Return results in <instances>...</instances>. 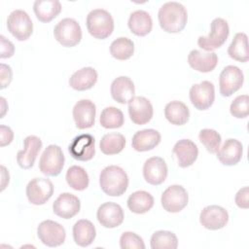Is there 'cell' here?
Wrapping results in <instances>:
<instances>
[{"label":"cell","instance_id":"1","mask_svg":"<svg viewBox=\"0 0 249 249\" xmlns=\"http://www.w3.org/2000/svg\"><path fill=\"white\" fill-rule=\"evenodd\" d=\"M158 18L163 31L167 33H178L182 31L187 24L188 13L181 3L169 1L160 6Z\"/></svg>","mask_w":249,"mask_h":249},{"label":"cell","instance_id":"2","mask_svg":"<svg viewBox=\"0 0 249 249\" xmlns=\"http://www.w3.org/2000/svg\"><path fill=\"white\" fill-rule=\"evenodd\" d=\"M101 190L110 196H120L128 187V176L118 165H109L102 169L99 175Z\"/></svg>","mask_w":249,"mask_h":249},{"label":"cell","instance_id":"3","mask_svg":"<svg viewBox=\"0 0 249 249\" xmlns=\"http://www.w3.org/2000/svg\"><path fill=\"white\" fill-rule=\"evenodd\" d=\"M89 33L96 39H106L114 30V19L104 9H93L87 16Z\"/></svg>","mask_w":249,"mask_h":249},{"label":"cell","instance_id":"4","mask_svg":"<svg viewBox=\"0 0 249 249\" xmlns=\"http://www.w3.org/2000/svg\"><path fill=\"white\" fill-rule=\"evenodd\" d=\"M211 29L208 36H199L197 45L204 51L212 52L220 48L227 40L230 34V27L222 18H216L211 22Z\"/></svg>","mask_w":249,"mask_h":249},{"label":"cell","instance_id":"5","mask_svg":"<svg viewBox=\"0 0 249 249\" xmlns=\"http://www.w3.org/2000/svg\"><path fill=\"white\" fill-rule=\"evenodd\" d=\"M53 35L60 45L71 48L80 43L82 39V28L74 18H65L59 20L54 26Z\"/></svg>","mask_w":249,"mask_h":249},{"label":"cell","instance_id":"6","mask_svg":"<svg viewBox=\"0 0 249 249\" xmlns=\"http://www.w3.org/2000/svg\"><path fill=\"white\" fill-rule=\"evenodd\" d=\"M64 155L59 146L51 144L43 152L39 160V169L46 176H57L64 165Z\"/></svg>","mask_w":249,"mask_h":249},{"label":"cell","instance_id":"7","mask_svg":"<svg viewBox=\"0 0 249 249\" xmlns=\"http://www.w3.org/2000/svg\"><path fill=\"white\" fill-rule=\"evenodd\" d=\"M10 33L18 41L27 40L33 32V22L28 14L20 9L14 10L7 18Z\"/></svg>","mask_w":249,"mask_h":249},{"label":"cell","instance_id":"8","mask_svg":"<svg viewBox=\"0 0 249 249\" xmlns=\"http://www.w3.org/2000/svg\"><path fill=\"white\" fill-rule=\"evenodd\" d=\"M37 235L44 245L56 247L64 243L66 232L59 223L53 220H45L39 224Z\"/></svg>","mask_w":249,"mask_h":249},{"label":"cell","instance_id":"9","mask_svg":"<svg viewBox=\"0 0 249 249\" xmlns=\"http://www.w3.org/2000/svg\"><path fill=\"white\" fill-rule=\"evenodd\" d=\"M189 201L186 189L180 185H171L166 188L160 197L161 206L170 213H177L184 209Z\"/></svg>","mask_w":249,"mask_h":249},{"label":"cell","instance_id":"10","mask_svg":"<svg viewBox=\"0 0 249 249\" xmlns=\"http://www.w3.org/2000/svg\"><path fill=\"white\" fill-rule=\"evenodd\" d=\"M26 196L34 205L45 204L53 194V185L48 178H34L26 186Z\"/></svg>","mask_w":249,"mask_h":249},{"label":"cell","instance_id":"11","mask_svg":"<svg viewBox=\"0 0 249 249\" xmlns=\"http://www.w3.org/2000/svg\"><path fill=\"white\" fill-rule=\"evenodd\" d=\"M244 75L243 72L235 65L226 66L219 77L220 93L225 96H231L237 91L243 85Z\"/></svg>","mask_w":249,"mask_h":249},{"label":"cell","instance_id":"12","mask_svg":"<svg viewBox=\"0 0 249 249\" xmlns=\"http://www.w3.org/2000/svg\"><path fill=\"white\" fill-rule=\"evenodd\" d=\"M192 104L197 110H207L211 107L215 99L214 85L210 81H202L195 84L189 92Z\"/></svg>","mask_w":249,"mask_h":249},{"label":"cell","instance_id":"13","mask_svg":"<svg viewBox=\"0 0 249 249\" xmlns=\"http://www.w3.org/2000/svg\"><path fill=\"white\" fill-rule=\"evenodd\" d=\"M95 140L91 134L84 133L76 136L68 147L73 159L81 161L91 160L95 154Z\"/></svg>","mask_w":249,"mask_h":249},{"label":"cell","instance_id":"14","mask_svg":"<svg viewBox=\"0 0 249 249\" xmlns=\"http://www.w3.org/2000/svg\"><path fill=\"white\" fill-rule=\"evenodd\" d=\"M199 222L205 229L217 231L223 229L228 224L229 213L220 205H208L201 210Z\"/></svg>","mask_w":249,"mask_h":249},{"label":"cell","instance_id":"15","mask_svg":"<svg viewBox=\"0 0 249 249\" xmlns=\"http://www.w3.org/2000/svg\"><path fill=\"white\" fill-rule=\"evenodd\" d=\"M96 218L102 227L107 229H114L123 223L124 214L120 204L108 201L102 203L98 207Z\"/></svg>","mask_w":249,"mask_h":249},{"label":"cell","instance_id":"16","mask_svg":"<svg viewBox=\"0 0 249 249\" xmlns=\"http://www.w3.org/2000/svg\"><path fill=\"white\" fill-rule=\"evenodd\" d=\"M128 114L135 124H145L153 117L154 109L150 100L144 96H134L128 101Z\"/></svg>","mask_w":249,"mask_h":249},{"label":"cell","instance_id":"17","mask_svg":"<svg viewBox=\"0 0 249 249\" xmlns=\"http://www.w3.org/2000/svg\"><path fill=\"white\" fill-rule=\"evenodd\" d=\"M72 114L77 128H89L94 124L95 121V104L89 99H81L74 105Z\"/></svg>","mask_w":249,"mask_h":249},{"label":"cell","instance_id":"18","mask_svg":"<svg viewBox=\"0 0 249 249\" xmlns=\"http://www.w3.org/2000/svg\"><path fill=\"white\" fill-rule=\"evenodd\" d=\"M167 165L163 159L152 157L143 165V176L147 183L158 186L164 182L167 177Z\"/></svg>","mask_w":249,"mask_h":249},{"label":"cell","instance_id":"19","mask_svg":"<svg viewBox=\"0 0 249 249\" xmlns=\"http://www.w3.org/2000/svg\"><path fill=\"white\" fill-rule=\"evenodd\" d=\"M24 148L17 154V161L22 169H29L33 166L35 160L42 148V140L35 136L29 135L23 140Z\"/></svg>","mask_w":249,"mask_h":249},{"label":"cell","instance_id":"20","mask_svg":"<svg viewBox=\"0 0 249 249\" xmlns=\"http://www.w3.org/2000/svg\"><path fill=\"white\" fill-rule=\"evenodd\" d=\"M80 199L73 194L62 193L53 204V213L63 219H70L80 212Z\"/></svg>","mask_w":249,"mask_h":249},{"label":"cell","instance_id":"21","mask_svg":"<svg viewBox=\"0 0 249 249\" xmlns=\"http://www.w3.org/2000/svg\"><path fill=\"white\" fill-rule=\"evenodd\" d=\"M176 156L178 165L180 167L191 166L197 159L198 148L195 142L190 139H181L177 141L172 149Z\"/></svg>","mask_w":249,"mask_h":249},{"label":"cell","instance_id":"22","mask_svg":"<svg viewBox=\"0 0 249 249\" xmlns=\"http://www.w3.org/2000/svg\"><path fill=\"white\" fill-rule=\"evenodd\" d=\"M189 65L196 71L207 73L214 70L218 63V56L213 52L193 50L188 55Z\"/></svg>","mask_w":249,"mask_h":249},{"label":"cell","instance_id":"23","mask_svg":"<svg viewBox=\"0 0 249 249\" xmlns=\"http://www.w3.org/2000/svg\"><path fill=\"white\" fill-rule=\"evenodd\" d=\"M243 146L234 138L227 139L217 152V158L222 164L227 166L235 165L242 158Z\"/></svg>","mask_w":249,"mask_h":249},{"label":"cell","instance_id":"24","mask_svg":"<svg viewBox=\"0 0 249 249\" xmlns=\"http://www.w3.org/2000/svg\"><path fill=\"white\" fill-rule=\"evenodd\" d=\"M110 91L114 100L121 104H125L128 103L132 97H134L135 88L132 80L129 77L120 76L112 82Z\"/></svg>","mask_w":249,"mask_h":249},{"label":"cell","instance_id":"25","mask_svg":"<svg viewBox=\"0 0 249 249\" xmlns=\"http://www.w3.org/2000/svg\"><path fill=\"white\" fill-rule=\"evenodd\" d=\"M160 133L153 128L139 130L134 133L131 140L132 148L137 152L153 150L160 142Z\"/></svg>","mask_w":249,"mask_h":249},{"label":"cell","instance_id":"26","mask_svg":"<svg viewBox=\"0 0 249 249\" xmlns=\"http://www.w3.org/2000/svg\"><path fill=\"white\" fill-rule=\"evenodd\" d=\"M97 78L98 75L94 68L83 67L71 75L69 85L75 90H87L96 84Z\"/></svg>","mask_w":249,"mask_h":249},{"label":"cell","instance_id":"27","mask_svg":"<svg viewBox=\"0 0 249 249\" xmlns=\"http://www.w3.org/2000/svg\"><path fill=\"white\" fill-rule=\"evenodd\" d=\"M127 25L133 34L137 36H145L151 32L153 20L148 12L144 10H136L130 14Z\"/></svg>","mask_w":249,"mask_h":249},{"label":"cell","instance_id":"28","mask_svg":"<svg viewBox=\"0 0 249 249\" xmlns=\"http://www.w3.org/2000/svg\"><path fill=\"white\" fill-rule=\"evenodd\" d=\"M95 235V227L90 221L87 219H81L77 221L73 226L74 241L81 247H87L90 245L93 242Z\"/></svg>","mask_w":249,"mask_h":249},{"label":"cell","instance_id":"29","mask_svg":"<svg viewBox=\"0 0 249 249\" xmlns=\"http://www.w3.org/2000/svg\"><path fill=\"white\" fill-rule=\"evenodd\" d=\"M61 4L58 0H36L33 11L36 18L42 22H50L61 12Z\"/></svg>","mask_w":249,"mask_h":249},{"label":"cell","instance_id":"30","mask_svg":"<svg viewBox=\"0 0 249 249\" xmlns=\"http://www.w3.org/2000/svg\"><path fill=\"white\" fill-rule=\"evenodd\" d=\"M164 116L170 124L175 125H183L189 120L190 111L184 102L173 100L165 105Z\"/></svg>","mask_w":249,"mask_h":249},{"label":"cell","instance_id":"31","mask_svg":"<svg viewBox=\"0 0 249 249\" xmlns=\"http://www.w3.org/2000/svg\"><path fill=\"white\" fill-rule=\"evenodd\" d=\"M154 206L153 196L146 191H136L127 198L128 209L135 214H144Z\"/></svg>","mask_w":249,"mask_h":249},{"label":"cell","instance_id":"32","mask_svg":"<svg viewBox=\"0 0 249 249\" xmlns=\"http://www.w3.org/2000/svg\"><path fill=\"white\" fill-rule=\"evenodd\" d=\"M228 54L234 60L246 62L249 59L247 35L243 32H238L234 35L231 45L228 48Z\"/></svg>","mask_w":249,"mask_h":249},{"label":"cell","instance_id":"33","mask_svg":"<svg viewBox=\"0 0 249 249\" xmlns=\"http://www.w3.org/2000/svg\"><path fill=\"white\" fill-rule=\"evenodd\" d=\"M125 146V138L122 133L110 132L102 136L99 147L105 155H116L121 153Z\"/></svg>","mask_w":249,"mask_h":249},{"label":"cell","instance_id":"34","mask_svg":"<svg viewBox=\"0 0 249 249\" xmlns=\"http://www.w3.org/2000/svg\"><path fill=\"white\" fill-rule=\"evenodd\" d=\"M67 184L76 191H84L88 188L89 178L88 172L84 167L80 165H72L67 169L66 172Z\"/></svg>","mask_w":249,"mask_h":249},{"label":"cell","instance_id":"35","mask_svg":"<svg viewBox=\"0 0 249 249\" xmlns=\"http://www.w3.org/2000/svg\"><path fill=\"white\" fill-rule=\"evenodd\" d=\"M134 53V43L127 37H119L110 45V53L119 60H125L132 56Z\"/></svg>","mask_w":249,"mask_h":249},{"label":"cell","instance_id":"36","mask_svg":"<svg viewBox=\"0 0 249 249\" xmlns=\"http://www.w3.org/2000/svg\"><path fill=\"white\" fill-rule=\"evenodd\" d=\"M150 244L152 249H176L178 238L172 231H157L152 234Z\"/></svg>","mask_w":249,"mask_h":249},{"label":"cell","instance_id":"37","mask_svg":"<svg viewBox=\"0 0 249 249\" xmlns=\"http://www.w3.org/2000/svg\"><path fill=\"white\" fill-rule=\"evenodd\" d=\"M99 122L104 128H119L124 124V117L119 108L111 106L102 110Z\"/></svg>","mask_w":249,"mask_h":249},{"label":"cell","instance_id":"38","mask_svg":"<svg viewBox=\"0 0 249 249\" xmlns=\"http://www.w3.org/2000/svg\"><path fill=\"white\" fill-rule=\"evenodd\" d=\"M198 138L201 144L204 145V147L209 153L215 154L218 152L222 142V138H221V135L215 129H211V128L201 129L199 131Z\"/></svg>","mask_w":249,"mask_h":249},{"label":"cell","instance_id":"39","mask_svg":"<svg viewBox=\"0 0 249 249\" xmlns=\"http://www.w3.org/2000/svg\"><path fill=\"white\" fill-rule=\"evenodd\" d=\"M231 114L237 119H244L249 115V96L241 94L235 97L230 106Z\"/></svg>","mask_w":249,"mask_h":249},{"label":"cell","instance_id":"40","mask_svg":"<svg viewBox=\"0 0 249 249\" xmlns=\"http://www.w3.org/2000/svg\"><path fill=\"white\" fill-rule=\"evenodd\" d=\"M120 246L122 249H145L143 239L132 231H124L121 235Z\"/></svg>","mask_w":249,"mask_h":249},{"label":"cell","instance_id":"41","mask_svg":"<svg viewBox=\"0 0 249 249\" xmlns=\"http://www.w3.org/2000/svg\"><path fill=\"white\" fill-rule=\"evenodd\" d=\"M0 78H1V89L7 88L13 78V73H12V68L5 64L1 63L0 64Z\"/></svg>","mask_w":249,"mask_h":249},{"label":"cell","instance_id":"42","mask_svg":"<svg viewBox=\"0 0 249 249\" xmlns=\"http://www.w3.org/2000/svg\"><path fill=\"white\" fill-rule=\"evenodd\" d=\"M0 39H1V53H0V57L1 58L11 57L14 54V53H15V46H14V44L10 40L5 38V36H3V35L0 36Z\"/></svg>","mask_w":249,"mask_h":249},{"label":"cell","instance_id":"43","mask_svg":"<svg viewBox=\"0 0 249 249\" xmlns=\"http://www.w3.org/2000/svg\"><path fill=\"white\" fill-rule=\"evenodd\" d=\"M235 204L239 208L247 209L249 207V202H248V187H243L238 190V192L235 195L234 197Z\"/></svg>","mask_w":249,"mask_h":249},{"label":"cell","instance_id":"44","mask_svg":"<svg viewBox=\"0 0 249 249\" xmlns=\"http://www.w3.org/2000/svg\"><path fill=\"white\" fill-rule=\"evenodd\" d=\"M0 137H1L0 146L1 147L7 146V145H9L13 141V139H14V132L11 129L10 126L1 124L0 125Z\"/></svg>","mask_w":249,"mask_h":249},{"label":"cell","instance_id":"45","mask_svg":"<svg viewBox=\"0 0 249 249\" xmlns=\"http://www.w3.org/2000/svg\"><path fill=\"white\" fill-rule=\"evenodd\" d=\"M1 176H2V180H1V191H4V189L6 188V186L9 184L10 181V175L9 172L7 171L6 167L4 165H1Z\"/></svg>","mask_w":249,"mask_h":249},{"label":"cell","instance_id":"46","mask_svg":"<svg viewBox=\"0 0 249 249\" xmlns=\"http://www.w3.org/2000/svg\"><path fill=\"white\" fill-rule=\"evenodd\" d=\"M0 100H1V108H2L1 118H3V116L5 115V113H6V110L8 109V107H5V104H6V100H5V98H4V97H1V98H0Z\"/></svg>","mask_w":249,"mask_h":249}]
</instances>
